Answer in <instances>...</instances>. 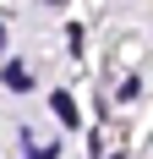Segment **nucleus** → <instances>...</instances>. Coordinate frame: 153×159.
<instances>
[{"mask_svg": "<svg viewBox=\"0 0 153 159\" xmlns=\"http://www.w3.org/2000/svg\"><path fill=\"white\" fill-rule=\"evenodd\" d=\"M49 104H55V115H60L66 126H76V104H71V93H55Z\"/></svg>", "mask_w": 153, "mask_h": 159, "instance_id": "obj_1", "label": "nucleus"}, {"mask_svg": "<svg viewBox=\"0 0 153 159\" xmlns=\"http://www.w3.org/2000/svg\"><path fill=\"white\" fill-rule=\"evenodd\" d=\"M0 33H6V28H0Z\"/></svg>", "mask_w": 153, "mask_h": 159, "instance_id": "obj_3", "label": "nucleus"}, {"mask_svg": "<svg viewBox=\"0 0 153 159\" xmlns=\"http://www.w3.org/2000/svg\"><path fill=\"white\" fill-rule=\"evenodd\" d=\"M49 6H60V0H49Z\"/></svg>", "mask_w": 153, "mask_h": 159, "instance_id": "obj_2", "label": "nucleus"}]
</instances>
